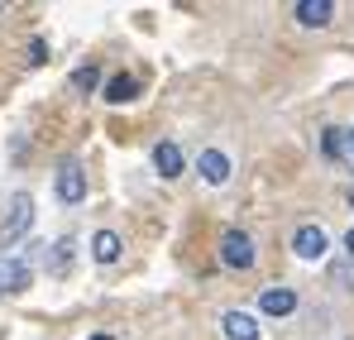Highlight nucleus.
<instances>
[{"label":"nucleus","mask_w":354,"mask_h":340,"mask_svg":"<svg viewBox=\"0 0 354 340\" xmlns=\"http://www.w3.org/2000/svg\"><path fill=\"white\" fill-rule=\"evenodd\" d=\"M29 283H34V269H29L24 259L0 254V297H15V292H24Z\"/></svg>","instance_id":"5"},{"label":"nucleus","mask_w":354,"mask_h":340,"mask_svg":"<svg viewBox=\"0 0 354 340\" xmlns=\"http://www.w3.org/2000/svg\"><path fill=\"white\" fill-rule=\"evenodd\" d=\"M134 96H139V82H134L129 72H120V77L106 82V101H111V106H124V101H134Z\"/></svg>","instance_id":"12"},{"label":"nucleus","mask_w":354,"mask_h":340,"mask_svg":"<svg viewBox=\"0 0 354 340\" xmlns=\"http://www.w3.org/2000/svg\"><path fill=\"white\" fill-rule=\"evenodd\" d=\"M53 192H58L62 206H77L82 197H86V172H82V163L77 159H67L58 168V177H53Z\"/></svg>","instance_id":"4"},{"label":"nucleus","mask_w":354,"mask_h":340,"mask_svg":"<svg viewBox=\"0 0 354 340\" xmlns=\"http://www.w3.org/2000/svg\"><path fill=\"white\" fill-rule=\"evenodd\" d=\"M350 202H354V187H350Z\"/></svg>","instance_id":"20"},{"label":"nucleus","mask_w":354,"mask_h":340,"mask_svg":"<svg viewBox=\"0 0 354 340\" xmlns=\"http://www.w3.org/2000/svg\"><path fill=\"white\" fill-rule=\"evenodd\" d=\"M345 259H354V226H350V235H345Z\"/></svg>","instance_id":"17"},{"label":"nucleus","mask_w":354,"mask_h":340,"mask_svg":"<svg viewBox=\"0 0 354 340\" xmlns=\"http://www.w3.org/2000/svg\"><path fill=\"white\" fill-rule=\"evenodd\" d=\"M91 254H96V264H115L120 259V235L115 230H96V235H91Z\"/></svg>","instance_id":"11"},{"label":"nucleus","mask_w":354,"mask_h":340,"mask_svg":"<svg viewBox=\"0 0 354 340\" xmlns=\"http://www.w3.org/2000/svg\"><path fill=\"white\" fill-rule=\"evenodd\" d=\"M29 230H34V197L29 192H15L10 206H5V221H0V249L19 244Z\"/></svg>","instance_id":"1"},{"label":"nucleus","mask_w":354,"mask_h":340,"mask_svg":"<svg viewBox=\"0 0 354 340\" xmlns=\"http://www.w3.org/2000/svg\"><path fill=\"white\" fill-rule=\"evenodd\" d=\"M292 254H297V259H306V264H321V259L330 254V235H326L321 226H297Z\"/></svg>","instance_id":"3"},{"label":"nucleus","mask_w":354,"mask_h":340,"mask_svg":"<svg viewBox=\"0 0 354 340\" xmlns=\"http://www.w3.org/2000/svg\"><path fill=\"white\" fill-rule=\"evenodd\" d=\"M254 259H259V249H254V240L244 235V230H225L221 235V264L225 269H254Z\"/></svg>","instance_id":"2"},{"label":"nucleus","mask_w":354,"mask_h":340,"mask_svg":"<svg viewBox=\"0 0 354 340\" xmlns=\"http://www.w3.org/2000/svg\"><path fill=\"white\" fill-rule=\"evenodd\" d=\"M297 24H306V29H326L330 19H335V5L330 0H297Z\"/></svg>","instance_id":"7"},{"label":"nucleus","mask_w":354,"mask_h":340,"mask_svg":"<svg viewBox=\"0 0 354 340\" xmlns=\"http://www.w3.org/2000/svg\"><path fill=\"white\" fill-rule=\"evenodd\" d=\"M221 331H225V340H259V321L249 312H225L221 316Z\"/></svg>","instance_id":"9"},{"label":"nucleus","mask_w":354,"mask_h":340,"mask_svg":"<svg viewBox=\"0 0 354 340\" xmlns=\"http://www.w3.org/2000/svg\"><path fill=\"white\" fill-rule=\"evenodd\" d=\"M72 259H77V244H72V240H58V244H53V254H48V274L62 278V274L72 269Z\"/></svg>","instance_id":"13"},{"label":"nucleus","mask_w":354,"mask_h":340,"mask_svg":"<svg viewBox=\"0 0 354 340\" xmlns=\"http://www.w3.org/2000/svg\"><path fill=\"white\" fill-rule=\"evenodd\" d=\"M354 278V259H340V264H335V283H350Z\"/></svg>","instance_id":"15"},{"label":"nucleus","mask_w":354,"mask_h":340,"mask_svg":"<svg viewBox=\"0 0 354 340\" xmlns=\"http://www.w3.org/2000/svg\"><path fill=\"white\" fill-rule=\"evenodd\" d=\"M350 154H354V134H350Z\"/></svg>","instance_id":"19"},{"label":"nucleus","mask_w":354,"mask_h":340,"mask_svg":"<svg viewBox=\"0 0 354 340\" xmlns=\"http://www.w3.org/2000/svg\"><path fill=\"white\" fill-rule=\"evenodd\" d=\"M44 57H48V48H44V39H34V44H29V62H44Z\"/></svg>","instance_id":"16"},{"label":"nucleus","mask_w":354,"mask_h":340,"mask_svg":"<svg viewBox=\"0 0 354 340\" xmlns=\"http://www.w3.org/2000/svg\"><path fill=\"white\" fill-rule=\"evenodd\" d=\"M91 340H115V336H91Z\"/></svg>","instance_id":"18"},{"label":"nucleus","mask_w":354,"mask_h":340,"mask_svg":"<svg viewBox=\"0 0 354 340\" xmlns=\"http://www.w3.org/2000/svg\"><path fill=\"white\" fill-rule=\"evenodd\" d=\"M153 168L163 172V177H182V149H177L173 139L153 144Z\"/></svg>","instance_id":"10"},{"label":"nucleus","mask_w":354,"mask_h":340,"mask_svg":"<svg viewBox=\"0 0 354 340\" xmlns=\"http://www.w3.org/2000/svg\"><path fill=\"white\" fill-rule=\"evenodd\" d=\"M196 172H201L211 187H225V182H230V159H225L221 149H201V159H196Z\"/></svg>","instance_id":"6"},{"label":"nucleus","mask_w":354,"mask_h":340,"mask_svg":"<svg viewBox=\"0 0 354 340\" xmlns=\"http://www.w3.org/2000/svg\"><path fill=\"white\" fill-rule=\"evenodd\" d=\"M259 312L288 316V312H297V292L292 287H263V292H259Z\"/></svg>","instance_id":"8"},{"label":"nucleus","mask_w":354,"mask_h":340,"mask_svg":"<svg viewBox=\"0 0 354 340\" xmlns=\"http://www.w3.org/2000/svg\"><path fill=\"white\" fill-rule=\"evenodd\" d=\"M96 82H101V72H96V67H77V72H72V87H77V91H91Z\"/></svg>","instance_id":"14"}]
</instances>
